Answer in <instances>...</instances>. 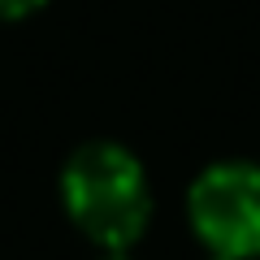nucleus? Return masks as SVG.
Here are the masks:
<instances>
[{
	"label": "nucleus",
	"instance_id": "nucleus-1",
	"mask_svg": "<svg viewBox=\"0 0 260 260\" xmlns=\"http://www.w3.org/2000/svg\"><path fill=\"white\" fill-rule=\"evenodd\" d=\"M61 204L91 243L104 251H126L139 243L152 217L148 174L121 143H83L61 169Z\"/></svg>",
	"mask_w": 260,
	"mask_h": 260
},
{
	"label": "nucleus",
	"instance_id": "nucleus-2",
	"mask_svg": "<svg viewBox=\"0 0 260 260\" xmlns=\"http://www.w3.org/2000/svg\"><path fill=\"white\" fill-rule=\"evenodd\" d=\"M191 230L213 256H260V165L221 160L208 165L186 195Z\"/></svg>",
	"mask_w": 260,
	"mask_h": 260
},
{
	"label": "nucleus",
	"instance_id": "nucleus-3",
	"mask_svg": "<svg viewBox=\"0 0 260 260\" xmlns=\"http://www.w3.org/2000/svg\"><path fill=\"white\" fill-rule=\"evenodd\" d=\"M44 0H0V18L13 22V18H26V13H35Z\"/></svg>",
	"mask_w": 260,
	"mask_h": 260
},
{
	"label": "nucleus",
	"instance_id": "nucleus-4",
	"mask_svg": "<svg viewBox=\"0 0 260 260\" xmlns=\"http://www.w3.org/2000/svg\"><path fill=\"white\" fill-rule=\"evenodd\" d=\"M100 260H130V256H126V251H104Z\"/></svg>",
	"mask_w": 260,
	"mask_h": 260
},
{
	"label": "nucleus",
	"instance_id": "nucleus-5",
	"mask_svg": "<svg viewBox=\"0 0 260 260\" xmlns=\"http://www.w3.org/2000/svg\"><path fill=\"white\" fill-rule=\"evenodd\" d=\"M213 260H234V256H213Z\"/></svg>",
	"mask_w": 260,
	"mask_h": 260
}]
</instances>
